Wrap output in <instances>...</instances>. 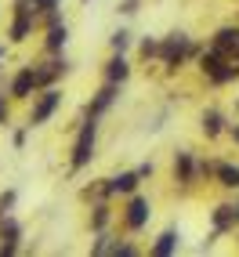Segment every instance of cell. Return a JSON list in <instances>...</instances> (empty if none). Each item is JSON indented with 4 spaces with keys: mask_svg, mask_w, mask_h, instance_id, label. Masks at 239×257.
Listing matches in <instances>:
<instances>
[{
    "mask_svg": "<svg viewBox=\"0 0 239 257\" xmlns=\"http://www.w3.org/2000/svg\"><path fill=\"white\" fill-rule=\"evenodd\" d=\"M11 203H15V192H4V196H0V214H4Z\"/></svg>",
    "mask_w": 239,
    "mask_h": 257,
    "instance_id": "7402d4cb",
    "label": "cell"
},
{
    "mask_svg": "<svg viewBox=\"0 0 239 257\" xmlns=\"http://www.w3.org/2000/svg\"><path fill=\"white\" fill-rule=\"evenodd\" d=\"M174 243H178V235H174V232H163V235L156 239V246H152V253H156V257H167L170 250H174Z\"/></svg>",
    "mask_w": 239,
    "mask_h": 257,
    "instance_id": "9a60e30c",
    "label": "cell"
},
{
    "mask_svg": "<svg viewBox=\"0 0 239 257\" xmlns=\"http://www.w3.org/2000/svg\"><path fill=\"white\" fill-rule=\"evenodd\" d=\"M4 112H8V109H4V98H0V123H4Z\"/></svg>",
    "mask_w": 239,
    "mask_h": 257,
    "instance_id": "603a6c76",
    "label": "cell"
},
{
    "mask_svg": "<svg viewBox=\"0 0 239 257\" xmlns=\"http://www.w3.org/2000/svg\"><path fill=\"white\" fill-rule=\"evenodd\" d=\"M217 178L225 188H239V167H228V163H221L217 167Z\"/></svg>",
    "mask_w": 239,
    "mask_h": 257,
    "instance_id": "4fadbf2b",
    "label": "cell"
},
{
    "mask_svg": "<svg viewBox=\"0 0 239 257\" xmlns=\"http://www.w3.org/2000/svg\"><path fill=\"white\" fill-rule=\"evenodd\" d=\"M105 221H109L105 207H98V210H94V228H101V225H105Z\"/></svg>",
    "mask_w": 239,
    "mask_h": 257,
    "instance_id": "ffe728a7",
    "label": "cell"
},
{
    "mask_svg": "<svg viewBox=\"0 0 239 257\" xmlns=\"http://www.w3.org/2000/svg\"><path fill=\"white\" fill-rule=\"evenodd\" d=\"M65 37H69V29L58 26V22H51V29H47V51H58L65 44Z\"/></svg>",
    "mask_w": 239,
    "mask_h": 257,
    "instance_id": "8fae6325",
    "label": "cell"
},
{
    "mask_svg": "<svg viewBox=\"0 0 239 257\" xmlns=\"http://www.w3.org/2000/svg\"><path fill=\"white\" fill-rule=\"evenodd\" d=\"M203 131L214 138V134L221 131V116H217V112H207V116H203Z\"/></svg>",
    "mask_w": 239,
    "mask_h": 257,
    "instance_id": "e0dca14e",
    "label": "cell"
},
{
    "mask_svg": "<svg viewBox=\"0 0 239 257\" xmlns=\"http://www.w3.org/2000/svg\"><path fill=\"white\" fill-rule=\"evenodd\" d=\"M127 73H131V69H127V62H124V58H112V62H109V69H105L109 83H120V80H127Z\"/></svg>",
    "mask_w": 239,
    "mask_h": 257,
    "instance_id": "5bb4252c",
    "label": "cell"
},
{
    "mask_svg": "<svg viewBox=\"0 0 239 257\" xmlns=\"http://www.w3.org/2000/svg\"><path fill=\"white\" fill-rule=\"evenodd\" d=\"M112 98H116V91H112V83H109V87H105V91L98 94V101L91 105V116H98L101 109H109V105H112Z\"/></svg>",
    "mask_w": 239,
    "mask_h": 257,
    "instance_id": "2e32d148",
    "label": "cell"
},
{
    "mask_svg": "<svg viewBox=\"0 0 239 257\" xmlns=\"http://www.w3.org/2000/svg\"><path fill=\"white\" fill-rule=\"evenodd\" d=\"M55 4H58V0H37V8L47 11V15H55Z\"/></svg>",
    "mask_w": 239,
    "mask_h": 257,
    "instance_id": "44dd1931",
    "label": "cell"
},
{
    "mask_svg": "<svg viewBox=\"0 0 239 257\" xmlns=\"http://www.w3.org/2000/svg\"><path fill=\"white\" fill-rule=\"evenodd\" d=\"M112 250V243H109V235H101L98 243H94V253H109Z\"/></svg>",
    "mask_w": 239,
    "mask_h": 257,
    "instance_id": "d6986e66",
    "label": "cell"
},
{
    "mask_svg": "<svg viewBox=\"0 0 239 257\" xmlns=\"http://www.w3.org/2000/svg\"><path fill=\"white\" fill-rule=\"evenodd\" d=\"M232 134H235V142H239V127H235V131H232Z\"/></svg>",
    "mask_w": 239,
    "mask_h": 257,
    "instance_id": "cb8c5ba5",
    "label": "cell"
},
{
    "mask_svg": "<svg viewBox=\"0 0 239 257\" xmlns=\"http://www.w3.org/2000/svg\"><path fill=\"white\" fill-rule=\"evenodd\" d=\"M217 51H221V55H228V51H239V29H221L217 33Z\"/></svg>",
    "mask_w": 239,
    "mask_h": 257,
    "instance_id": "ba28073f",
    "label": "cell"
},
{
    "mask_svg": "<svg viewBox=\"0 0 239 257\" xmlns=\"http://www.w3.org/2000/svg\"><path fill=\"white\" fill-rule=\"evenodd\" d=\"M235 221H239V207H217V210H214V225H217V232L228 228V225H235Z\"/></svg>",
    "mask_w": 239,
    "mask_h": 257,
    "instance_id": "30bf717a",
    "label": "cell"
},
{
    "mask_svg": "<svg viewBox=\"0 0 239 257\" xmlns=\"http://www.w3.org/2000/svg\"><path fill=\"white\" fill-rule=\"evenodd\" d=\"M33 87H37V69H22L19 76H15V83H11V94L15 98H26Z\"/></svg>",
    "mask_w": 239,
    "mask_h": 257,
    "instance_id": "8992f818",
    "label": "cell"
},
{
    "mask_svg": "<svg viewBox=\"0 0 239 257\" xmlns=\"http://www.w3.org/2000/svg\"><path fill=\"white\" fill-rule=\"evenodd\" d=\"M145 221H149V203H145L142 196H134L131 207H127V225H131V228H142Z\"/></svg>",
    "mask_w": 239,
    "mask_h": 257,
    "instance_id": "277c9868",
    "label": "cell"
},
{
    "mask_svg": "<svg viewBox=\"0 0 239 257\" xmlns=\"http://www.w3.org/2000/svg\"><path fill=\"white\" fill-rule=\"evenodd\" d=\"M58 101H62V94H58V91H44V98L37 101V109H33V119H29V123H33V127L44 123V119L58 109Z\"/></svg>",
    "mask_w": 239,
    "mask_h": 257,
    "instance_id": "3957f363",
    "label": "cell"
},
{
    "mask_svg": "<svg viewBox=\"0 0 239 257\" xmlns=\"http://www.w3.org/2000/svg\"><path fill=\"white\" fill-rule=\"evenodd\" d=\"M127 40H131V37H127V33H124V29H120V33H116V37H112V47H116V51H124V47H127Z\"/></svg>",
    "mask_w": 239,
    "mask_h": 257,
    "instance_id": "ac0fdd59",
    "label": "cell"
},
{
    "mask_svg": "<svg viewBox=\"0 0 239 257\" xmlns=\"http://www.w3.org/2000/svg\"><path fill=\"white\" fill-rule=\"evenodd\" d=\"M26 33H29V8L26 0H19V19L11 26V40H26Z\"/></svg>",
    "mask_w": 239,
    "mask_h": 257,
    "instance_id": "52a82bcc",
    "label": "cell"
},
{
    "mask_svg": "<svg viewBox=\"0 0 239 257\" xmlns=\"http://www.w3.org/2000/svg\"><path fill=\"white\" fill-rule=\"evenodd\" d=\"M235 69H239V65H235ZM235 69H225V62H221V51H217V47L210 51V55H203V73H210L214 80H232Z\"/></svg>",
    "mask_w": 239,
    "mask_h": 257,
    "instance_id": "7a4b0ae2",
    "label": "cell"
},
{
    "mask_svg": "<svg viewBox=\"0 0 239 257\" xmlns=\"http://www.w3.org/2000/svg\"><path fill=\"white\" fill-rule=\"evenodd\" d=\"M91 156H94V116L80 127V138H76V149H73V167H83Z\"/></svg>",
    "mask_w": 239,
    "mask_h": 257,
    "instance_id": "6da1fadb",
    "label": "cell"
},
{
    "mask_svg": "<svg viewBox=\"0 0 239 257\" xmlns=\"http://www.w3.org/2000/svg\"><path fill=\"white\" fill-rule=\"evenodd\" d=\"M0 253H15V239H19V225L15 221H4V228H0Z\"/></svg>",
    "mask_w": 239,
    "mask_h": 257,
    "instance_id": "9c48e42d",
    "label": "cell"
},
{
    "mask_svg": "<svg viewBox=\"0 0 239 257\" xmlns=\"http://www.w3.org/2000/svg\"><path fill=\"white\" fill-rule=\"evenodd\" d=\"M160 55H163L167 65H178V58L185 55V37H181V33H174V37H170V40L160 47Z\"/></svg>",
    "mask_w": 239,
    "mask_h": 257,
    "instance_id": "5b68a950",
    "label": "cell"
},
{
    "mask_svg": "<svg viewBox=\"0 0 239 257\" xmlns=\"http://www.w3.org/2000/svg\"><path fill=\"white\" fill-rule=\"evenodd\" d=\"M138 178H142V174H120V178H112V181H109V192H134Z\"/></svg>",
    "mask_w": 239,
    "mask_h": 257,
    "instance_id": "7c38bea8",
    "label": "cell"
}]
</instances>
